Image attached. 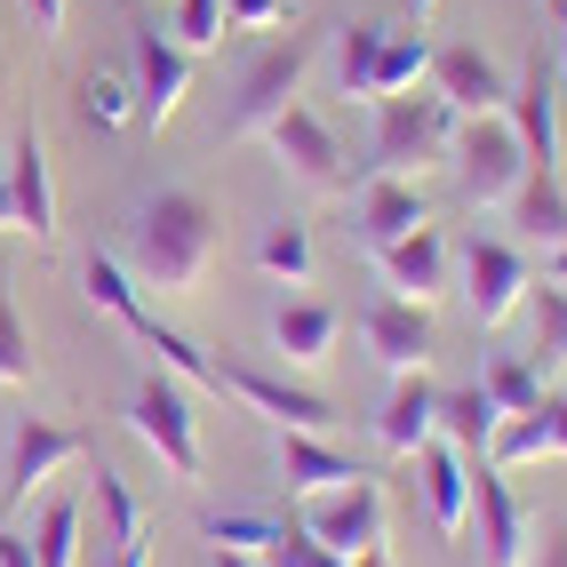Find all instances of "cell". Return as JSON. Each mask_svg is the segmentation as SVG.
<instances>
[{
	"mask_svg": "<svg viewBox=\"0 0 567 567\" xmlns=\"http://www.w3.org/2000/svg\"><path fill=\"white\" fill-rule=\"evenodd\" d=\"M216 248H224V224L200 193H161L128 224V264H136V280L161 288V296H193L208 280Z\"/></svg>",
	"mask_w": 567,
	"mask_h": 567,
	"instance_id": "cell-1",
	"label": "cell"
},
{
	"mask_svg": "<svg viewBox=\"0 0 567 567\" xmlns=\"http://www.w3.org/2000/svg\"><path fill=\"white\" fill-rule=\"evenodd\" d=\"M447 168H456V193L472 208H512V193L527 184V144L512 128V112H480L447 144Z\"/></svg>",
	"mask_w": 567,
	"mask_h": 567,
	"instance_id": "cell-2",
	"label": "cell"
},
{
	"mask_svg": "<svg viewBox=\"0 0 567 567\" xmlns=\"http://www.w3.org/2000/svg\"><path fill=\"white\" fill-rule=\"evenodd\" d=\"M312 56H320V41L312 32H288V41H272L256 64H248V81H240V96H233V121H224V144H256L264 128L280 121V112L305 96V81H312Z\"/></svg>",
	"mask_w": 567,
	"mask_h": 567,
	"instance_id": "cell-3",
	"label": "cell"
},
{
	"mask_svg": "<svg viewBox=\"0 0 567 567\" xmlns=\"http://www.w3.org/2000/svg\"><path fill=\"white\" fill-rule=\"evenodd\" d=\"M456 112L440 96H384L375 104V176H424L432 161H447V144H456Z\"/></svg>",
	"mask_w": 567,
	"mask_h": 567,
	"instance_id": "cell-4",
	"label": "cell"
},
{
	"mask_svg": "<svg viewBox=\"0 0 567 567\" xmlns=\"http://www.w3.org/2000/svg\"><path fill=\"white\" fill-rule=\"evenodd\" d=\"M305 536L336 559H368V551H384L392 544V504H384V487H375L368 472L352 487H328V496H305Z\"/></svg>",
	"mask_w": 567,
	"mask_h": 567,
	"instance_id": "cell-5",
	"label": "cell"
},
{
	"mask_svg": "<svg viewBox=\"0 0 567 567\" xmlns=\"http://www.w3.org/2000/svg\"><path fill=\"white\" fill-rule=\"evenodd\" d=\"M128 432L161 456L168 480H200V424H193V400H184L176 375H144V384H136Z\"/></svg>",
	"mask_w": 567,
	"mask_h": 567,
	"instance_id": "cell-6",
	"label": "cell"
},
{
	"mask_svg": "<svg viewBox=\"0 0 567 567\" xmlns=\"http://www.w3.org/2000/svg\"><path fill=\"white\" fill-rule=\"evenodd\" d=\"M216 384L248 400L256 415H272L280 432H336V400L312 392L305 375H288V368H256V360H216Z\"/></svg>",
	"mask_w": 567,
	"mask_h": 567,
	"instance_id": "cell-7",
	"label": "cell"
},
{
	"mask_svg": "<svg viewBox=\"0 0 567 567\" xmlns=\"http://www.w3.org/2000/svg\"><path fill=\"white\" fill-rule=\"evenodd\" d=\"M81 456H89V432L49 424V415H24L17 440H9V519H24L32 496H49V480L64 464H81Z\"/></svg>",
	"mask_w": 567,
	"mask_h": 567,
	"instance_id": "cell-8",
	"label": "cell"
},
{
	"mask_svg": "<svg viewBox=\"0 0 567 567\" xmlns=\"http://www.w3.org/2000/svg\"><path fill=\"white\" fill-rule=\"evenodd\" d=\"M527 288H536V272H527L519 248H504V240H472L464 248V305H472L480 328H504L527 305Z\"/></svg>",
	"mask_w": 567,
	"mask_h": 567,
	"instance_id": "cell-9",
	"label": "cell"
},
{
	"mask_svg": "<svg viewBox=\"0 0 567 567\" xmlns=\"http://www.w3.org/2000/svg\"><path fill=\"white\" fill-rule=\"evenodd\" d=\"M432 96L456 112V121H480V112H512V81L496 72L487 49H432Z\"/></svg>",
	"mask_w": 567,
	"mask_h": 567,
	"instance_id": "cell-10",
	"label": "cell"
},
{
	"mask_svg": "<svg viewBox=\"0 0 567 567\" xmlns=\"http://www.w3.org/2000/svg\"><path fill=\"white\" fill-rule=\"evenodd\" d=\"M472 512H480V551H487V567H527L536 519L519 512L512 480H504L496 464H480V472H472Z\"/></svg>",
	"mask_w": 567,
	"mask_h": 567,
	"instance_id": "cell-11",
	"label": "cell"
},
{
	"mask_svg": "<svg viewBox=\"0 0 567 567\" xmlns=\"http://www.w3.org/2000/svg\"><path fill=\"white\" fill-rule=\"evenodd\" d=\"M512 128H519V144H527V176H559V168H567L559 96H551V72H544V56H527V81L512 89Z\"/></svg>",
	"mask_w": 567,
	"mask_h": 567,
	"instance_id": "cell-12",
	"label": "cell"
},
{
	"mask_svg": "<svg viewBox=\"0 0 567 567\" xmlns=\"http://www.w3.org/2000/svg\"><path fill=\"white\" fill-rule=\"evenodd\" d=\"M360 336H368V352L384 360L392 375H408V368H424V360H432V305L375 296V305L360 312Z\"/></svg>",
	"mask_w": 567,
	"mask_h": 567,
	"instance_id": "cell-13",
	"label": "cell"
},
{
	"mask_svg": "<svg viewBox=\"0 0 567 567\" xmlns=\"http://www.w3.org/2000/svg\"><path fill=\"white\" fill-rule=\"evenodd\" d=\"M184 96H193V49H176L168 32H136V112L168 128Z\"/></svg>",
	"mask_w": 567,
	"mask_h": 567,
	"instance_id": "cell-14",
	"label": "cell"
},
{
	"mask_svg": "<svg viewBox=\"0 0 567 567\" xmlns=\"http://www.w3.org/2000/svg\"><path fill=\"white\" fill-rule=\"evenodd\" d=\"M264 144H272V153H280V168H288V176H305V184H320V193H328L336 176H344V153H336V136H328V121H320V112H305V104H288L280 121L264 128Z\"/></svg>",
	"mask_w": 567,
	"mask_h": 567,
	"instance_id": "cell-15",
	"label": "cell"
},
{
	"mask_svg": "<svg viewBox=\"0 0 567 567\" xmlns=\"http://www.w3.org/2000/svg\"><path fill=\"white\" fill-rule=\"evenodd\" d=\"M415 472H424V512L440 536H464V519H472V456L456 440H424L415 447Z\"/></svg>",
	"mask_w": 567,
	"mask_h": 567,
	"instance_id": "cell-16",
	"label": "cell"
},
{
	"mask_svg": "<svg viewBox=\"0 0 567 567\" xmlns=\"http://www.w3.org/2000/svg\"><path fill=\"white\" fill-rule=\"evenodd\" d=\"M375 272H384V288L408 296V305H432V296L447 288V272H456V256H447V240L424 224V233H408V240H392V248H375Z\"/></svg>",
	"mask_w": 567,
	"mask_h": 567,
	"instance_id": "cell-17",
	"label": "cell"
},
{
	"mask_svg": "<svg viewBox=\"0 0 567 567\" xmlns=\"http://www.w3.org/2000/svg\"><path fill=\"white\" fill-rule=\"evenodd\" d=\"M375 440H384L392 456H415L424 440H440V384L424 368L392 375V400H384V415H375Z\"/></svg>",
	"mask_w": 567,
	"mask_h": 567,
	"instance_id": "cell-18",
	"label": "cell"
},
{
	"mask_svg": "<svg viewBox=\"0 0 567 567\" xmlns=\"http://www.w3.org/2000/svg\"><path fill=\"white\" fill-rule=\"evenodd\" d=\"M336 344H344V312H336V305H280V312H272V352H280V368L312 375V368L336 360Z\"/></svg>",
	"mask_w": 567,
	"mask_h": 567,
	"instance_id": "cell-19",
	"label": "cell"
},
{
	"mask_svg": "<svg viewBox=\"0 0 567 567\" xmlns=\"http://www.w3.org/2000/svg\"><path fill=\"white\" fill-rule=\"evenodd\" d=\"M424 224H432V208H424V193H415L408 176H368V193H360V248L368 256L408 240V233H424Z\"/></svg>",
	"mask_w": 567,
	"mask_h": 567,
	"instance_id": "cell-20",
	"label": "cell"
},
{
	"mask_svg": "<svg viewBox=\"0 0 567 567\" xmlns=\"http://www.w3.org/2000/svg\"><path fill=\"white\" fill-rule=\"evenodd\" d=\"M9 208H17V233L56 240V184H49V144L41 136H17V153H9Z\"/></svg>",
	"mask_w": 567,
	"mask_h": 567,
	"instance_id": "cell-21",
	"label": "cell"
},
{
	"mask_svg": "<svg viewBox=\"0 0 567 567\" xmlns=\"http://www.w3.org/2000/svg\"><path fill=\"white\" fill-rule=\"evenodd\" d=\"M360 464L344 447H328V432H280V487L288 496H328V487H352Z\"/></svg>",
	"mask_w": 567,
	"mask_h": 567,
	"instance_id": "cell-22",
	"label": "cell"
},
{
	"mask_svg": "<svg viewBox=\"0 0 567 567\" xmlns=\"http://www.w3.org/2000/svg\"><path fill=\"white\" fill-rule=\"evenodd\" d=\"M432 72V41L424 24H384V41H375V64H368V104L384 96H408L415 81Z\"/></svg>",
	"mask_w": 567,
	"mask_h": 567,
	"instance_id": "cell-23",
	"label": "cell"
},
{
	"mask_svg": "<svg viewBox=\"0 0 567 567\" xmlns=\"http://www.w3.org/2000/svg\"><path fill=\"white\" fill-rule=\"evenodd\" d=\"M256 272L280 280V288H305V280H312V224L272 216V224L256 233Z\"/></svg>",
	"mask_w": 567,
	"mask_h": 567,
	"instance_id": "cell-24",
	"label": "cell"
},
{
	"mask_svg": "<svg viewBox=\"0 0 567 567\" xmlns=\"http://www.w3.org/2000/svg\"><path fill=\"white\" fill-rule=\"evenodd\" d=\"M544 456H559V447H551V408H527V415H504V424H496V440H487L480 464L519 472V464H544Z\"/></svg>",
	"mask_w": 567,
	"mask_h": 567,
	"instance_id": "cell-25",
	"label": "cell"
},
{
	"mask_svg": "<svg viewBox=\"0 0 567 567\" xmlns=\"http://www.w3.org/2000/svg\"><path fill=\"white\" fill-rule=\"evenodd\" d=\"M496 424H504V408L487 400L480 384H464V392H440V432L464 447V456H487V440H496Z\"/></svg>",
	"mask_w": 567,
	"mask_h": 567,
	"instance_id": "cell-26",
	"label": "cell"
},
{
	"mask_svg": "<svg viewBox=\"0 0 567 567\" xmlns=\"http://www.w3.org/2000/svg\"><path fill=\"white\" fill-rule=\"evenodd\" d=\"M128 336H144V344L161 352V368L176 375V384H200V392H224V384H216V360H208V352L193 344V336H176V328H161L153 312H144V320H136Z\"/></svg>",
	"mask_w": 567,
	"mask_h": 567,
	"instance_id": "cell-27",
	"label": "cell"
},
{
	"mask_svg": "<svg viewBox=\"0 0 567 567\" xmlns=\"http://www.w3.org/2000/svg\"><path fill=\"white\" fill-rule=\"evenodd\" d=\"M81 296H89L96 312H112L121 328H136V320H144L136 280H128V264H121V256H89V264H81Z\"/></svg>",
	"mask_w": 567,
	"mask_h": 567,
	"instance_id": "cell-28",
	"label": "cell"
},
{
	"mask_svg": "<svg viewBox=\"0 0 567 567\" xmlns=\"http://www.w3.org/2000/svg\"><path fill=\"white\" fill-rule=\"evenodd\" d=\"M512 216H519V233H527V240L559 248V240H567V200H559V176H527L519 193H512Z\"/></svg>",
	"mask_w": 567,
	"mask_h": 567,
	"instance_id": "cell-29",
	"label": "cell"
},
{
	"mask_svg": "<svg viewBox=\"0 0 567 567\" xmlns=\"http://www.w3.org/2000/svg\"><path fill=\"white\" fill-rule=\"evenodd\" d=\"M32 559L41 567H81V504L72 496L41 504V519H32Z\"/></svg>",
	"mask_w": 567,
	"mask_h": 567,
	"instance_id": "cell-30",
	"label": "cell"
},
{
	"mask_svg": "<svg viewBox=\"0 0 567 567\" xmlns=\"http://www.w3.org/2000/svg\"><path fill=\"white\" fill-rule=\"evenodd\" d=\"M527 296H536V375L559 384V375H567V288L536 280Z\"/></svg>",
	"mask_w": 567,
	"mask_h": 567,
	"instance_id": "cell-31",
	"label": "cell"
},
{
	"mask_svg": "<svg viewBox=\"0 0 567 567\" xmlns=\"http://www.w3.org/2000/svg\"><path fill=\"white\" fill-rule=\"evenodd\" d=\"M480 392L496 400L504 415H527V408H544V375H536V360H487V375H480Z\"/></svg>",
	"mask_w": 567,
	"mask_h": 567,
	"instance_id": "cell-32",
	"label": "cell"
},
{
	"mask_svg": "<svg viewBox=\"0 0 567 567\" xmlns=\"http://www.w3.org/2000/svg\"><path fill=\"white\" fill-rule=\"evenodd\" d=\"M96 504H104V527H112V551L144 544V504H136V487H128L121 472H104V464H96Z\"/></svg>",
	"mask_w": 567,
	"mask_h": 567,
	"instance_id": "cell-33",
	"label": "cell"
},
{
	"mask_svg": "<svg viewBox=\"0 0 567 567\" xmlns=\"http://www.w3.org/2000/svg\"><path fill=\"white\" fill-rule=\"evenodd\" d=\"M81 121L89 128H128L136 121V89L121 81V72H89L81 81Z\"/></svg>",
	"mask_w": 567,
	"mask_h": 567,
	"instance_id": "cell-34",
	"label": "cell"
},
{
	"mask_svg": "<svg viewBox=\"0 0 567 567\" xmlns=\"http://www.w3.org/2000/svg\"><path fill=\"white\" fill-rule=\"evenodd\" d=\"M0 384L24 392L32 384V336L17 320V296H9V272H0Z\"/></svg>",
	"mask_w": 567,
	"mask_h": 567,
	"instance_id": "cell-35",
	"label": "cell"
},
{
	"mask_svg": "<svg viewBox=\"0 0 567 567\" xmlns=\"http://www.w3.org/2000/svg\"><path fill=\"white\" fill-rule=\"evenodd\" d=\"M168 9H176V17H168V41H176V49H193V56L216 49V41H224V24H233V17H224V0H168Z\"/></svg>",
	"mask_w": 567,
	"mask_h": 567,
	"instance_id": "cell-36",
	"label": "cell"
},
{
	"mask_svg": "<svg viewBox=\"0 0 567 567\" xmlns=\"http://www.w3.org/2000/svg\"><path fill=\"white\" fill-rule=\"evenodd\" d=\"M375 41H384V24H344V41H336V81H344L352 104H368V64H375Z\"/></svg>",
	"mask_w": 567,
	"mask_h": 567,
	"instance_id": "cell-37",
	"label": "cell"
},
{
	"mask_svg": "<svg viewBox=\"0 0 567 567\" xmlns=\"http://www.w3.org/2000/svg\"><path fill=\"white\" fill-rule=\"evenodd\" d=\"M256 559H264V567H336V551H320V544L305 536V519H296V527H280V536L264 544Z\"/></svg>",
	"mask_w": 567,
	"mask_h": 567,
	"instance_id": "cell-38",
	"label": "cell"
},
{
	"mask_svg": "<svg viewBox=\"0 0 567 567\" xmlns=\"http://www.w3.org/2000/svg\"><path fill=\"white\" fill-rule=\"evenodd\" d=\"M224 17L240 32H280L288 24V0H224Z\"/></svg>",
	"mask_w": 567,
	"mask_h": 567,
	"instance_id": "cell-39",
	"label": "cell"
},
{
	"mask_svg": "<svg viewBox=\"0 0 567 567\" xmlns=\"http://www.w3.org/2000/svg\"><path fill=\"white\" fill-rule=\"evenodd\" d=\"M0 567H41V559H32V527L0 519Z\"/></svg>",
	"mask_w": 567,
	"mask_h": 567,
	"instance_id": "cell-40",
	"label": "cell"
},
{
	"mask_svg": "<svg viewBox=\"0 0 567 567\" xmlns=\"http://www.w3.org/2000/svg\"><path fill=\"white\" fill-rule=\"evenodd\" d=\"M527 567H567V527H544V536L527 544Z\"/></svg>",
	"mask_w": 567,
	"mask_h": 567,
	"instance_id": "cell-41",
	"label": "cell"
},
{
	"mask_svg": "<svg viewBox=\"0 0 567 567\" xmlns=\"http://www.w3.org/2000/svg\"><path fill=\"white\" fill-rule=\"evenodd\" d=\"M24 17H32L41 41H56V32H64V0H24Z\"/></svg>",
	"mask_w": 567,
	"mask_h": 567,
	"instance_id": "cell-42",
	"label": "cell"
},
{
	"mask_svg": "<svg viewBox=\"0 0 567 567\" xmlns=\"http://www.w3.org/2000/svg\"><path fill=\"white\" fill-rule=\"evenodd\" d=\"M208 567H264L256 551H233V544H208Z\"/></svg>",
	"mask_w": 567,
	"mask_h": 567,
	"instance_id": "cell-43",
	"label": "cell"
},
{
	"mask_svg": "<svg viewBox=\"0 0 567 567\" xmlns=\"http://www.w3.org/2000/svg\"><path fill=\"white\" fill-rule=\"evenodd\" d=\"M544 408H551V447L567 456V400H544Z\"/></svg>",
	"mask_w": 567,
	"mask_h": 567,
	"instance_id": "cell-44",
	"label": "cell"
},
{
	"mask_svg": "<svg viewBox=\"0 0 567 567\" xmlns=\"http://www.w3.org/2000/svg\"><path fill=\"white\" fill-rule=\"evenodd\" d=\"M544 280H551V288H567V240H559V248L544 256Z\"/></svg>",
	"mask_w": 567,
	"mask_h": 567,
	"instance_id": "cell-45",
	"label": "cell"
},
{
	"mask_svg": "<svg viewBox=\"0 0 567 567\" xmlns=\"http://www.w3.org/2000/svg\"><path fill=\"white\" fill-rule=\"evenodd\" d=\"M112 567H153V551H144V544H128V551H112Z\"/></svg>",
	"mask_w": 567,
	"mask_h": 567,
	"instance_id": "cell-46",
	"label": "cell"
},
{
	"mask_svg": "<svg viewBox=\"0 0 567 567\" xmlns=\"http://www.w3.org/2000/svg\"><path fill=\"white\" fill-rule=\"evenodd\" d=\"M0 233H17V208H9V176H0Z\"/></svg>",
	"mask_w": 567,
	"mask_h": 567,
	"instance_id": "cell-47",
	"label": "cell"
},
{
	"mask_svg": "<svg viewBox=\"0 0 567 567\" xmlns=\"http://www.w3.org/2000/svg\"><path fill=\"white\" fill-rule=\"evenodd\" d=\"M400 9H408V17H415V24H424V17H432V9H440V0H400Z\"/></svg>",
	"mask_w": 567,
	"mask_h": 567,
	"instance_id": "cell-48",
	"label": "cell"
},
{
	"mask_svg": "<svg viewBox=\"0 0 567 567\" xmlns=\"http://www.w3.org/2000/svg\"><path fill=\"white\" fill-rule=\"evenodd\" d=\"M544 9H551V24H559V32H567V0H544Z\"/></svg>",
	"mask_w": 567,
	"mask_h": 567,
	"instance_id": "cell-49",
	"label": "cell"
},
{
	"mask_svg": "<svg viewBox=\"0 0 567 567\" xmlns=\"http://www.w3.org/2000/svg\"><path fill=\"white\" fill-rule=\"evenodd\" d=\"M0 104H9V49H0Z\"/></svg>",
	"mask_w": 567,
	"mask_h": 567,
	"instance_id": "cell-50",
	"label": "cell"
},
{
	"mask_svg": "<svg viewBox=\"0 0 567 567\" xmlns=\"http://www.w3.org/2000/svg\"><path fill=\"white\" fill-rule=\"evenodd\" d=\"M352 567H392V559H384V551H368V559H352Z\"/></svg>",
	"mask_w": 567,
	"mask_h": 567,
	"instance_id": "cell-51",
	"label": "cell"
},
{
	"mask_svg": "<svg viewBox=\"0 0 567 567\" xmlns=\"http://www.w3.org/2000/svg\"><path fill=\"white\" fill-rule=\"evenodd\" d=\"M559 81H567V49H559Z\"/></svg>",
	"mask_w": 567,
	"mask_h": 567,
	"instance_id": "cell-52",
	"label": "cell"
}]
</instances>
